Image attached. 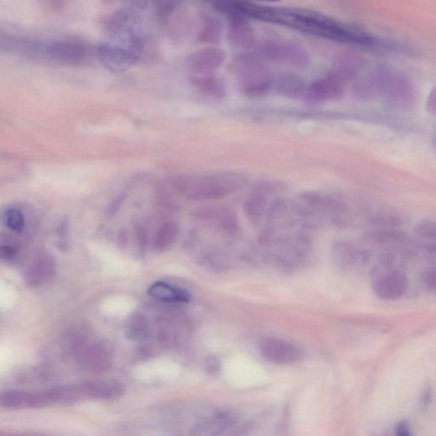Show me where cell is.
Instances as JSON below:
<instances>
[{
  "instance_id": "6da1fadb",
  "label": "cell",
  "mask_w": 436,
  "mask_h": 436,
  "mask_svg": "<svg viewBox=\"0 0 436 436\" xmlns=\"http://www.w3.org/2000/svg\"><path fill=\"white\" fill-rule=\"evenodd\" d=\"M246 18L276 24L318 38L373 50L378 37L361 27L350 25L313 10L295 7H270L249 2Z\"/></svg>"
},
{
  "instance_id": "7a4b0ae2",
  "label": "cell",
  "mask_w": 436,
  "mask_h": 436,
  "mask_svg": "<svg viewBox=\"0 0 436 436\" xmlns=\"http://www.w3.org/2000/svg\"><path fill=\"white\" fill-rule=\"evenodd\" d=\"M229 68L239 80L241 92L248 98H262L274 87L273 72L256 52L236 56Z\"/></svg>"
},
{
  "instance_id": "3957f363",
  "label": "cell",
  "mask_w": 436,
  "mask_h": 436,
  "mask_svg": "<svg viewBox=\"0 0 436 436\" xmlns=\"http://www.w3.org/2000/svg\"><path fill=\"white\" fill-rule=\"evenodd\" d=\"M243 179L236 174L210 175L193 181L173 179L176 188L191 200H220L241 188Z\"/></svg>"
},
{
  "instance_id": "277c9868",
  "label": "cell",
  "mask_w": 436,
  "mask_h": 436,
  "mask_svg": "<svg viewBox=\"0 0 436 436\" xmlns=\"http://www.w3.org/2000/svg\"><path fill=\"white\" fill-rule=\"evenodd\" d=\"M378 98L394 110H410L416 102V91L409 79L389 67L378 66Z\"/></svg>"
},
{
  "instance_id": "5b68a950",
  "label": "cell",
  "mask_w": 436,
  "mask_h": 436,
  "mask_svg": "<svg viewBox=\"0 0 436 436\" xmlns=\"http://www.w3.org/2000/svg\"><path fill=\"white\" fill-rule=\"evenodd\" d=\"M67 349L84 369L103 373L111 367V357L106 347L84 333H72L67 339Z\"/></svg>"
},
{
  "instance_id": "8992f818",
  "label": "cell",
  "mask_w": 436,
  "mask_h": 436,
  "mask_svg": "<svg viewBox=\"0 0 436 436\" xmlns=\"http://www.w3.org/2000/svg\"><path fill=\"white\" fill-rule=\"evenodd\" d=\"M106 30L113 42L143 51L144 39L140 17L131 8L117 11L109 15Z\"/></svg>"
},
{
  "instance_id": "52a82bcc",
  "label": "cell",
  "mask_w": 436,
  "mask_h": 436,
  "mask_svg": "<svg viewBox=\"0 0 436 436\" xmlns=\"http://www.w3.org/2000/svg\"><path fill=\"white\" fill-rule=\"evenodd\" d=\"M256 53L266 62L286 64L297 68H304L310 63L309 56L304 48L296 43L281 39H266L257 44Z\"/></svg>"
},
{
  "instance_id": "ba28073f",
  "label": "cell",
  "mask_w": 436,
  "mask_h": 436,
  "mask_svg": "<svg viewBox=\"0 0 436 436\" xmlns=\"http://www.w3.org/2000/svg\"><path fill=\"white\" fill-rule=\"evenodd\" d=\"M143 52L118 43L103 44L96 51L103 66L114 72H122L137 63Z\"/></svg>"
},
{
  "instance_id": "9c48e42d",
  "label": "cell",
  "mask_w": 436,
  "mask_h": 436,
  "mask_svg": "<svg viewBox=\"0 0 436 436\" xmlns=\"http://www.w3.org/2000/svg\"><path fill=\"white\" fill-rule=\"evenodd\" d=\"M258 349L265 360L276 365L296 364L304 357V354L298 347L278 338H262L258 345Z\"/></svg>"
},
{
  "instance_id": "30bf717a",
  "label": "cell",
  "mask_w": 436,
  "mask_h": 436,
  "mask_svg": "<svg viewBox=\"0 0 436 436\" xmlns=\"http://www.w3.org/2000/svg\"><path fill=\"white\" fill-rule=\"evenodd\" d=\"M283 189L281 184L262 181L254 188L244 202L243 209L248 221L254 226L260 225L267 215L269 196Z\"/></svg>"
},
{
  "instance_id": "8fae6325",
  "label": "cell",
  "mask_w": 436,
  "mask_h": 436,
  "mask_svg": "<svg viewBox=\"0 0 436 436\" xmlns=\"http://www.w3.org/2000/svg\"><path fill=\"white\" fill-rule=\"evenodd\" d=\"M53 404L51 390L42 392L8 390L0 393V407L5 409H43Z\"/></svg>"
},
{
  "instance_id": "7c38bea8",
  "label": "cell",
  "mask_w": 436,
  "mask_h": 436,
  "mask_svg": "<svg viewBox=\"0 0 436 436\" xmlns=\"http://www.w3.org/2000/svg\"><path fill=\"white\" fill-rule=\"evenodd\" d=\"M345 84L332 72L307 86L304 98L309 103L333 102L344 94Z\"/></svg>"
},
{
  "instance_id": "4fadbf2b",
  "label": "cell",
  "mask_w": 436,
  "mask_h": 436,
  "mask_svg": "<svg viewBox=\"0 0 436 436\" xmlns=\"http://www.w3.org/2000/svg\"><path fill=\"white\" fill-rule=\"evenodd\" d=\"M227 56L219 48L208 46L201 48L188 56L186 64L188 71L195 75H209L219 70Z\"/></svg>"
},
{
  "instance_id": "5bb4252c",
  "label": "cell",
  "mask_w": 436,
  "mask_h": 436,
  "mask_svg": "<svg viewBox=\"0 0 436 436\" xmlns=\"http://www.w3.org/2000/svg\"><path fill=\"white\" fill-rule=\"evenodd\" d=\"M227 38L236 49L248 51L257 46L255 30L248 19L241 15H228Z\"/></svg>"
},
{
  "instance_id": "9a60e30c",
  "label": "cell",
  "mask_w": 436,
  "mask_h": 436,
  "mask_svg": "<svg viewBox=\"0 0 436 436\" xmlns=\"http://www.w3.org/2000/svg\"><path fill=\"white\" fill-rule=\"evenodd\" d=\"M366 67V60L360 54L345 51L335 56L332 74L345 84L354 82Z\"/></svg>"
},
{
  "instance_id": "2e32d148",
  "label": "cell",
  "mask_w": 436,
  "mask_h": 436,
  "mask_svg": "<svg viewBox=\"0 0 436 436\" xmlns=\"http://www.w3.org/2000/svg\"><path fill=\"white\" fill-rule=\"evenodd\" d=\"M409 281L399 270H390L374 282L373 289L378 297L385 300H397L406 293Z\"/></svg>"
},
{
  "instance_id": "e0dca14e",
  "label": "cell",
  "mask_w": 436,
  "mask_h": 436,
  "mask_svg": "<svg viewBox=\"0 0 436 436\" xmlns=\"http://www.w3.org/2000/svg\"><path fill=\"white\" fill-rule=\"evenodd\" d=\"M80 398L115 399L123 397L124 387L119 381H86L76 383Z\"/></svg>"
},
{
  "instance_id": "ac0fdd59",
  "label": "cell",
  "mask_w": 436,
  "mask_h": 436,
  "mask_svg": "<svg viewBox=\"0 0 436 436\" xmlns=\"http://www.w3.org/2000/svg\"><path fill=\"white\" fill-rule=\"evenodd\" d=\"M56 274V262L51 256L40 255L32 262L25 272L26 284L31 288L46 284L54 278Z\"/></svg>"
},
{
  "instance_id": "d6986e66",
  "label": "cell",
  "mask_w": 436,
  "mask_h": 436,
  "mask_svg": "<svg viewBox=\"0 0 436 436\" xmlns=\"http://www.w3.org/2000/svg\"><path fill=\"white\" fill-rule=\"evenodd\" d=\"M186 0H124L127 6L137 13H148L165 18L183 5Z\"/></svg>"
},
{
  "instance_id": "ffe728a7",
  "label": "cell",
  "mask_w": 436,
  "mask_h": 436,
  "mask_svg": "<svg viewBox=\"0 0 436 436\" xmlns=\"http://www.w3.org/2000/svg\"><path fill=\"white\" fill-rule=\"evenodd\" d=\"M203 220H213L217 228L228 235H233L238 229L236 214L229 208H207L197 212V215Z\"/></svg>"
},
{
  "instance_id": "44dd1931",
  "label": "cell",
  "mask_w": 436,
  "mask_h": 436,
  "mask_svg": "<svg viewBox=\"0 0 436 436\" xmlns=\"http://www.w3.org/2000/svg\"><path fill=\"white\" fill-rule=\"evenodd\" d=\"M274 87L278 94L290 99L304 98L307 84L300 75L294 72H285L274 80Z\"/></svg>"
},
{
  "instance_id": "7402d4cb",
  "label": "cell",
  "mask_w": 436,
  "mask_h": 436,
  "mask_svg": "<svg viewBox=\"0 0 436 436\" xmlns=\"http://www.w3.org/2000/svg\"><path fill=\"white\" fill-rule=\"evenodd\" d=\"M148 294L157 300L167 302H188L191 295L177 286L159 281L153 284L148 289Z\"/></svg>"
},
{
  "instance_id": "603a6c76",
  "label": "cell",
  "mask_w": 436,
  "mask_h": 436,
  "mask_svg": "<svg viewBox=\"0 0 436 436\" xmlns=\"http://www.w3.org/2000/svg\"><path fill=\"white\" fill-rule=\"evenodd\" d=\"M179 236V228L172 222L164 224L153 238V249L157 253H165L175 245Z\"/></svg>"
},
{
  "instance_id": "cb8c5ba5",
  "label": "cell",
  "mask_w": 436,
  "mask_h": 436,
  "mask_svg": "<svg viewBox=\"0 0 436 436\" xmlns=\"http://www.w3.org/2000/svg\"><path fill=\"white\" fill-rule=\"evenodd\" d=\"M224 34V25L219 19L211 15H204L198 40L200 43L217 44L221 41Z\"/></svg>"
},
{
  "instance_id": "d4e9b609",
  "label": "cell",
  "mask_w": 436,
  "mask_h": 436,
  "mask_svg": "<svg viewBox=\"0 0 436 436\" xmlns=\"http://www.w3.org/2000/svg\"><path fill=\"white\" fill-rule=\"evenodd\" d=\"M191 83L202 94L211 98L221 99L226 96L225 84L219 78L212 75L193 76Z\"/></svg>"
},
{
  "instance_id": "484cf974",
  "label": "cell",
  "mask_w": 436,
  "mask_h": 436,
  "mask_svg": "<svg viewBox=\"0 0 436 436\" xmlns=\"http://www.w3.org/2000/svg\"><path fill=\"white\" fill-rule=\"evenodd\" d=\"M0 222L6 228L15 233H22L25 229V217L21 210L7 207L0 213Z\"/></svg>"
},
{
  "instance_id": "4316f807",
  "label": "cell",
  "mask_w": 436,
  "mask_h": 436,
  "mask_svg": "<svg viewBox=\"0 0 436 436\" xmlns=\"http://www.w3.org/2000/svg\"><path fill=\"white\" fill-rule=\"evenodd\" d=\"M334 257L342 265L354 264L362 257L361 251L348 242H338L334 245Z\"/></svg>"
},
{
  "instance_id": "83f0119b",
  "label": "cell",
  "mask_w": 436,
  "mask_h": 436,
  "mask_svg": "<svg viewBox=\"0 0 436 436\" xmlns=\"http://www.w3.org/2000/svg\"><path fill=\"white\" fill-rule=\"evenodd\" d=\"M148 334V326L146 319L141 314L133 316L127 326L129 338L134 341H142L147 338Z\"/></svg>"
},
{
  "instance_id": "f1b7e54d",
  "label": "cell",
  "mask_w": 436,
  "mask_h": 436,
  "mask_svg": "<svg viewBox=\"0 0 436 436\" xmlns=\"http://www.w3.org/2000/svg\"><path fill=\"white\" fill-rule=\"evenodd\" d=\"M415 232L423 239L435 240L436 227L434 220L423 219L415 226Z\"/></svg>"
},
{
  "instance_id": "f546056e",
  "label": "cell",
  "mask_w": 436,
  "mask_h": 436,
  "mask_svg": "<svg viewBox=\"0 0 436 436\" xmlns=\"http://www.w3.org/2000/svg\"><path fill=\"white\" fill-rule=\"evenodd\" d=\"M18 252L17 248L11 245H0V259L11 260Z\"/></svg>"
},
{
  "instance_id": "4dcf8cb0",
  "label": "cell",
  "mask_w": 436,
  "mask_h": 436,
  "mask_svg": "<svg viewBox=\"0 0 436 436\" xmlns=\"http://www.w3.org/2000/svg\"><path fill=\"white\" fill-rule=\"evenodd\" d=\"M126 199L127 196L126 195H124V193L117 196L115 199L111 202V204L109 205V207L108 208V213L109 214V215L114 216L115 214L118 212L119 209L122 207V205L124 204V200H126Z\"/></svg>"
},
{
  "instance_id": "1f68e13d",
  "label": "cell",
  "mask_w": 436,
  "mask_h": 436,
  "mask_svg": "<svg viewBox=\"0 0 436 436\" xmlns=\"http://www.w3.org/2000/svg\"><path fill=\"white\" fill-rule=\"evenodd\" d=\"M426 108L427 111L429 112V114L432 115H435L436 112V92L435 89L433 88V90L430 93L429 96H428L427 102H426Z\"/></svg>"
},
{
  "instance_id": "d6a6232c",
  "label": "cell",
  "mask_w": 436,
  "mask_h": 436,
  "mask_svg": "<svg viewBox=\"0 0 436 436\" xmlns=\"http://www.w3.org/2000/svg\"><path fill=\"white\" fill-rule=\"evenodd\" d=\"M136 241L139 242V245L142 246V248L146 246L148 244V233L146 229L139 226V227L136 228Z\"/></svg>"
},
{
  "instance_id": "836d02e7",
  "label": "cell",
  "mask_w": 436,
  "mask_h": 436,
  "mask_svg": "<svg viewBox=\"0 0 436 436\" xmlns=\"http://www.w3.org/2000/svg\"><path fill=\"white\" fill-rule=\"evenodd\" d=\"M423 278L428 288L435 289V270L434 269H428Z\"/></svg>"
},
{
  "instance_id": "e575fe53",
  "label": "cell",
  "mask_w": 436,
  "mask_h": 436,
  "mask_svg": "<svg viewBox=\"0 0 436 436\" xmlns=\"http://www.w3.org/2000/svg\"><path fill=\"white\" fill-rule=\"evenodd\" d=\"M397 434L398 435L409 436L411 435V430L409 425L406 423L403 422L397 427Z\"/></svg>"
},
{
  "instance_id": "d590c367",
  "label": "cell",
  "mask_w": 436,
  "mask_h": 436,
  "mask_svg": "<svg viewBox=\"0 0 436 436\" xmlns=\"http://www.w3.org/2000/svg\"><path fill=\"white\" fill-rule=\"evenodd\" d=\"M248 1H251V2H254V1L278 2V1H280V0H248Z\"/></svg>"
}]
</instances>
